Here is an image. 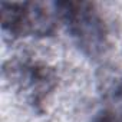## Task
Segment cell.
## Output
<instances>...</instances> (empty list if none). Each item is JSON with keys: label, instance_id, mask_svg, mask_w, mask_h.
Returning a JSON list of instances; mask_svg holds the SVG:
<instances>
[{"label": "cell", "instance_id": "obj_1", "mask_svg": "<svg viewBox=\"0 0 122 122\" xmlns=\"http://www.w3.org/2000/svg\"><path fill=\"white\" fill-rule=\"evenodd\" d=\"M59 6L63 7L62 15L79 46L91 55L101 52L106 32L102 19L92 12V6L89 3H60Z\"/></svg>", "mask_w": 122, "mask_h": 122}]
</instances>
